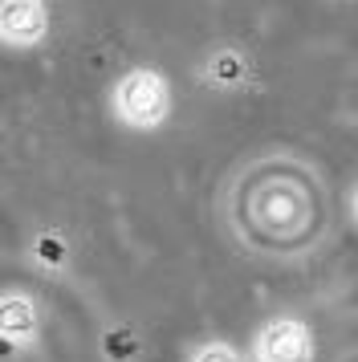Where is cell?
<instances>
[{
  "mask_svg": "<svg viewBox=\"0 0 358 362\" xmlns=\"http://www.w3.org/2000/svg\"><path fill=\"white\" fill-rule=\"evenodd\" d=\"M216 220L244 257L301 264L334 232V192L297 147H257L220 180Z\"/></svg>",
  "mask_w": 358,
  "mask_h": 362,
  "instance_id": "cell-1",
  "label": "cell"
},
{
  "mask_svg": "<svg viewBox=\"0 0 358 362\" xmlns=\"http://www.w3.org/2000/svg\"><path fill=\"white\" fill-rule=\"evenodd\" d=\"M106 110L130 134H155L175 115V86L159 66H127L106 90Z\"/></svg>",
  "mask_w": 358,
  "mask_h": 362,
  "instance_id": "cell-2",
  "label": "cell"
},
{
  "mask_svg": "<svg viewBox=\"0 0 358 362\" xmlns=\"http://www.w3.org/2000/svg\"><path fill=\"white\" fill-rule=\"evenodd\" d=\"M98 346H102V358H106V362H134L139 354H143L139 334H134V329H127V326L106 329V334L98 338Z\"/></svg>",
  "mask_w": 358,
  "mask_h": 362,
  "instance_id": "cell-8",
  "label": "cell"
},
{
  "mask_svg": "<svg viewBox=\"0 0 358 362\" xmlns=\"http://www.w3.org/2000/svg\"><path fill=\"white\" fill-rule=\"evenodd\" d=\"M195 82L212 94H244L257 82V62L244 45L220 41V45H208L204 57L195 62Z\"/></svg>",
  "mask_w": 358,
  "mask_h": 362,
  "instance_id": "cell-4",
  "label": "cell"
},
{
  "mask_svg": "<svg viewBox=\"0 0 358 362\" xmlns=\"http://www.w3.org/2000/svg\"><path fill=\"white\" fill-rule=\"evenodd\" d=\"M0 338L8 350H33L41 338V305L29 289L8 285L0 293Z\"/></svg>",
  "mask_w": 358,
  "mask_h": 362,
  "instance_id": "cell-6",
  "label": "cell"
},
{
  "mask_svg": "<svg viewBox=\"0 0 358 362\" xmlns=\"http://www.w3.org/2000/svg\"><path fill=\"white\" fill-rule=\"evenodd\" d=\"M253 362H318V334L301 313H273L248 338Z\"/></svg>",
  "mask_w": 358,
  "mask_h": 362,
  "instance_id": "cell-3",
  "label": "cell"
},
{
  "mask_svg": "<svg viewBox=\"0 0 358 362\" xmlns=\"http://www.w3.org/2000/svg\"><path fill=\"white\" fill-rule=\"evenodd\" d=\"M183 362H248V358H244L241 346H232L228 338H204L187 350Z\"/></svg>",
  "mask_w": 358,
  "mask_h": 362,
  "instance_id": "cell-9",
  "label": "cell"
},
{
  "mask_svg": "<svg viewBox=\"0 0 358 362\" xmlns=\"http://www.w3.org/2000/svg\"><path fill=\"white\" fill-rule=\"evenodd\" d=\"M53 33L49 0H0V45L8 53L41 49Z\"/></svg>",
  "mask_w": 358,
  "mask_h": 362,
  "instance_id": "cell-5",
  "label": "cell"
},
{
  "mask_svg": "<svg viewBox=\"0 0 358 362\" xmlns=\"http://www.w3.org/2000/svg\"><path fill=\"white\" fill-rule=\"evenodd\" d=\"M346 212H350V220H354V228H358V180L350 183V196H346Z\"/></svg>",
  "mask_w": 358,
  "mask_h": 362,
  "instance_id": "cell-10",
  "label": "cell"
},
{
  "mask_svg": "<svg viewBox=\"0 0 358 362\" xmlns=\"http://www.w3.org/2000/svg\"><path fill=\"white\" fill-rule=\"evenodd\" d=\"M69 240H65L57 228H41L37 236L29 240V248H25V257H29L41 273H62L65 264H69Z\"/></svg>",
  "mask_w": 358,
  "mask_h": 362,
  "instance_id": "cell-7",
  "label": "cell"
}]
</instances>
